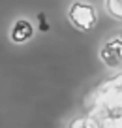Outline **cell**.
I'll list each match as a JSON object with an SVG mask.
<instances>
[{
	"instance_id": "cell-1",
	"label": "cell",
	"mask_w": 122,
	"mask_h": 128,
	"mask_svg": "<svg viewBox=\"0 0 122 128\" xmlns=\"http://www.w3.org/2000/svg\"><path fill=\"white\" fill-rule=\"evenodd\" d=\"M94 108L122 109V70H117L111 77L92 90L90 94Z\"/></svg>"
},
{
	"instance_id": "cell-2",
	"label": "cell",
	"mask_w": 122,
	"mask_h": 128,
	"mask_svg": "<svg viewBox=\"0 0 122 128\" xmlns=\"http://www.w3.org/2000/svg\"><path fill=\"white\" fill-rule=\"evenodd\" d=\"M68 19L77 30L88 32L98 24V10L87 0H73L68 6Z\"/></svg>"
},
{
	"instance_id": "cell-3",
	"label": "cell",
	"mask_w": 122,
	"mask_h": 128,
	"mask_svg": "<svg viewBox=\"0 0 122 128\" xmlns=\"http://www.w3.org/2000/svg\"><path fill=\"white\" fill-rule=\"evenodd\" d=\"M98 55L107 70H122V28L103 38Z\"/></svg>"
},
{
	"instance_id": "cell-4",
	"label": "cell",
	"mask_w": 122,
	"mask_h": 128,
	"mask_svg": "<svg viewBox=\"0 0 122 128\" xmlns=\"http://www.w3.org/2000/svg\"><path fill=\"white\" fill-rule=\"evenodd\" d=\"M34 34H36V24L32 23V21L24 19V17L15 19L13 24H11V28H9V40L15 45L28 44V42L34 38Z\"/></svg>"
},
{
	"instance_id": "cell-5",
	"label": "cell",
	"mask_w": 122,
	"mask_h": 128,
	"mask_svg": "<svg viewBox=\"0 0 122 128\" xmlns=\"http://www.w3.org/2000/svg\"><path fill=\"white\" fill-rule=\"evenodd\" d=\"M103 10L111 19L122 23V0H103Z\"/></svg>"
},
{
	"instance_id": "cell-6",
	"label": "cell",
	"mask_w": 122,
	"mask_h": 128,
	"mask_svg": "<svg viewBox=\"0 0 122 128\" xmlns=\"http://www.w3.org/2000/svg\"><path fill=\"white\" fill-rule=\"evenodd\" d=\"M102 128H122V109H111L103 120Z\"/></svg>"
},
{
	"instance_id": "cell-7",
	"label": "cell",
	"mask_w": 122,
	"mask_h": 128,
	"mask_svg": "<svg viewBox=\"0 0 122 128\" xmlns=\"http://www.w3.org/2000/svg\"><path fill=\"white\" fill-rule=\"evenodd\" d=\"M68 128H88L87 117H75V119L68 124Z\"/></svg>"
}]
</instances>
